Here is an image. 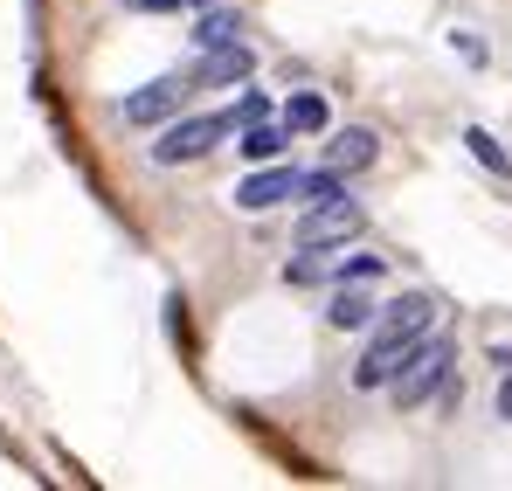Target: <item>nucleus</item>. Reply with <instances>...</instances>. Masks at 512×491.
Segmentation results:
<instances>
[{"instance_id":"nucleus-1","label":"nucleus","mask_w":512,"mask_h":491,"mask_svg":"<svg viewBox=\"0 0 512 491\" xmlns=\"http://www.w3.org/2000/svg\"><path fill=\"white\" fill-rule=\"evenodd\" d=\"M429 319H436V305H429L423 291H409V298H395V305H381L374 312V346L360 353V367H353V388H388L395 381V367L409 360V346L429 332Z\"/></svg>"},{"instance_id":"nucleus-2","label":"nucleus","mask_w":512,"mask_h":491,"mask_svg":"<svg viewBox=\"0 0 512 491\" xmlns=\"http://www.w3.org/2000/svg\"><path fill=\"white\" fill-rule=\"evenodd\" d=\"M450 381V339H436L423 332L416 346H409V360L395 367V381H388V395H395V409H423L429 395Z\"/></svg>"},{"instance_id":"nucleus-3","label":"nucleus","mask_w":512,"mask_h":491,"mask_svg":"<svg viewBox=\"0 0 512 491\" xmlns=\"http://www.w3.org/2000/svg\"><path fill=\"white\" fill-rule=\"evenodd\" d=\"M236 132V118L229 111H208V118H173L167 132L153 139V160L160 166H187V160H208L222 139Z\"/></svg>"},{"instance_id":"nucleus-4","label":"nucleus","mask_w":512,"mask_h":491,"mask_svg":"<svg viewBox=\"0 0 512 491\" xmlns=\"http://www.w3.org/2000/svg\"><path fill=\"white\" fill-rule=\"evenodd\" d=\"M298 187H305V173H298L291 160H263V166L250 173V180L236 187V208H243V215H263V208H284V201H298Z\"/></svg>"},{"instance_id":"nucleus-5","label":"nucleus","mask_w":512,"mask_h":491,"mask_svg":"<svg viewBox=\"0 0 512 491\" xmlns=\"http://www.w3.org/2000/svg\"><path fill=\"white\" fill-rule=\"evenodd\" d=\"M360 229V201L353 194H326V201H305V222H298V243H346Z\"/></svg>"},{"instance_id":"nucleus-6","label":"nucleus","mask_w":512,"mask_h":491,"mask_svg":"<svg viewBox=\"0 0 512 491\" xmlns=\"http://www.w3.org/2000/svg\"><path fill=\"white\" fill-rule=\"evenodd\" d=\"M187 90H194V77H153L146 90H132V97H125V125H167Z\"/></svg>"},{"instance_id":"nucleus-7","label":"nucleus","mask_w":512,"mask_h":491,"mask_svg":"<svg viewBox=\"0 0 512 491\" xmlns=\"http://www.w3.org/2000/svg\"><path fill=\"white\" fill-rule=\"evenodd\" d=\"M256 70L250 42L236 35V42H215V49H201V63H194V83H243Z\"/></svg>"},{"instance_id":"nucleus-8","label":"nucleus","mask_w":512,"mask_h":491,"mask_svg":"<svg viewBox=\"0 0 512 491\" xmlns=\"http://www.w3.org/2000/svg\"><path fill=\"white\" fill-rule=\"evenodd\" d=\"M236 146H243L250 166H263V160H284V153H291V132H284V118H250Z\"/></svg>"},{"instance_id":"nucleus-9","label":"nucleus","mask_w":512,"mask_h":491,"mask_svg":"<svg viewBox=\"0 0 512 491\" xmlns=\"http://www.w3.org/2000/svg\"><path fill=\"white\" fill-rule=\"evenodd\" d=\"M374 312H381V305H374L360 284H340V291H333V305H326V326L360 332V326H374Z\"/></svg>"},{"instance_id":"nucleus-10","label":"nucleus","mask_w":512,"mask_h":491,"mask_svg":"<svg viewBox=\"0 0 512 491\" xmlns=\"http://www.w3.org/2000/svg\"><path fill=\"white\" fill-rule=\"evenodd\" d=\"M374 153H381V146H374V132L346 125L340 139L326 146V166H333V173H360V166H374Z\"/></svg>"},{"instance_id":"nucleus-11","label":"nucleus","mask_w":512,"mask_h":491,"mask_svg":"<svg viewBox=\"0 0 512 491\" xmlns=\"http://www.w3.org/2000/svg\"><path fill=\"white\" fill-rule=\"evenodd\" d=\"M277 118H284V132H326V125H333V104H326L319 90H298V97H284Z\"/></svg>"},{"instance_id":"nucleus-12","label":"nucleus","mask_w":512,"mask_h":491,"mask_svg":"<svg viewBox=\"0 0 512 491\" xmlns=\"http://www.w3.org/2000/svg\"><path fill=\"white\" fill-rule=\"evenodd\" d=\"M243 35V21L229 14V7H201V21H194V49H215V42H236Z\"/></svg>"},{"instance_id":"nucleus-13","label":"nucleus","mask_w":512,"mask_h":491,"mask_svg":"<svg viewBox=\"0 0 512 491\" xmlns=\"http://www.w3.org/2000/svg\"><path fill=\"white\" fill-rule=\"evenodd\" d=\"M464 146H471L478 160L492 166V173H512V160H506V153H499V139H492V132H478V125H471V132H464Z\"/></svg>"},{"instance_id":"nucleus-14","label":"nucleus","mask_w":512,"mask_h":491,"mask_svg":"<svg viewBox=\"0 0 512 491\" xmlns=\"http://www.w3.org/2000/svg\"><path fill=\"white\" fill-rule=\"evenodd\" d=\"M229 118H236V132H243V125H250V118H270V97H263V90H243V97H236V111H229Z\"/></svg>"},{"instance_id":"nucleus-15","label":"nucleus","mask_w":512,"mask_h":491,"mask_svg":"<svg viewBox=\"0 0 512 491\" xmlns=\"http://www.w3.org/2000/svg\"><path fill=\"white\" fill-rule=\"evenodd\" d=\"M125 7H139V14H167V7H180V0H125Z\"/></svg>"},{"instance_id":"nucleus-16","label":"nucleus","mask_w":512,"mask_h":491,"mask_svg":"<svg viewBox=\"0 0 512 491\" xmlns=\"http://www.w3.org/2000/svg\"><path fill=\"white\" fill-rule=\"evenodd\" d=\"M499 415H506V422H512V374H506V381H499Z\"/></svg>"},{"instance_id":"nucleus-17","label":"nucleus","mask_w":512,"mask_h":491,"mask_svg":"<svg viewBox=\"0 0 512 491\" xmlns=\"http://www.w3.org/2000/svg\"><path fill=\"white\" fill-rule=\"evenodd\" d=\"M180 7H215V0H180Z\"/></svg>"}]
</instances>
